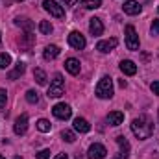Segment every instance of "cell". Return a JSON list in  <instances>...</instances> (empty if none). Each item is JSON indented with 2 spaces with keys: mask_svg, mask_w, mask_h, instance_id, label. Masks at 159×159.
Wrapping results in <instances>:
<instances>
[{
  "mask_svg": "<svg viewBox=\"0 0 159 159\" xmlns=\"http://www.w3.org/2000/svg\"><path fill=\"white\" fill-rule=\"evenodd\" d=\"M43 7H44L52 17H56V19H63V17H65L63 6H59L56 0H44V2H43Z\"/></svg>",
  "mask_w": 159,
  "mask_h": 159,
  "instance_id": "5b68a950",
  "label": "cell"
},
{
  "mask_svg": "<svg viewBox=\"0 0 159 159\" xmlns=\"http://www.w3.org/2000/svg\"><path fill=\"white\" fill-rule=\"evenodd\" d=\"M150 89H152V93H154V94H159V80H157V81H154V83L150 85Z\"/></svg>",
  "mask_w": 159,
  "mask_h": 159,
  "instance_id": "4dcf8cb0",
  "label": "cell"
},
{
  "mask_svg": "<svg viewBox=\"0 0 159 159\" xmlns=\"http://www.w3.org/2000/svg\"><path fill=\"white\" fill-rule=\"evenodd\" d=\"M120 70H122L126 76H133V74L137 72V65H135L133 61H129V59H124V61H120Z\"/></svg>",
  "mask_w": 159,
  "mask_h": 159,
  "instance_id": "5bb4252c",
  "label": "cell"
},
{
  "mask_svg": "<svg viewBox=\"0 0 159 159\" xmlns=\"http://www.w3.org/2000/svg\"><path fill=\"white\" fill-rule=\"evenodd\" d=\"M152 34H154V35L159 34V19H156V20L152 22Z\"/></svg>",
  "mask_w": 159,
  "mask_h": 159,
  "instance_id": "f546056e",
  "label": "cell"
},
{
  "mask_svg": "<svg viewBox=\"0 0 159 159\" xmlns=\"http://www.w3.org/2000/svg\"><path fill=\"white\" fill-rule=\"evenodd\" d=\"M20 2H22V0H20Z\"/></svg>",
  "mask_w": 159,
  "mask_h": 159,
  "instance_id": "d590c367",
  "label": "cell"
},
{
  "mask_svg": "<svg viewBox=\"0 0 159 159\" xmlns=\"http://www.w3.org/2000/svg\"><path fill=\"white\" fill-rule=\"evenodd\" d=\"M50 157V150H41L37 152V159H48Z\"/></svg>",
  "mask_w": 159,
  "mask_h": 159,
  "instance_id": "f1b7e54d",
  "label": "cell"
},
{
  "mask_svg": "<svg viewBox=\"0 0 159 159\" xmlns=\"http://www.w3.org/2000/svg\"><path fill=\"white\" fill-rule=\"evenodd\" d=\"M50 128H52V126H50V122H48L46 119L37 120V129H39V131H43V133H48V131H50Z\"/></svg>",
  "mask_w": 159,
  "mask_h": 159,
  "instance_id": "d4e9b609",
  "label": "cell"
},
{
  "mask_svg": "<svg viewBox=\"0 0 159 159\" xmlns=\"http://www.w3.org/2000/svg\"><path fill=\"white\" fill-rule=\"evenodd\" d=\"M81 6L85 9H98L102 6V0H81Z\"/></svg>",
  "mask_w": 159,
  "mask_h": 159,
  "instance_id": "44dd1931",
  "label": "cell"
},
{
  "mask_svg": "<svg viewBox=\"0 0 159 159\" xmlns=\"http://www.w3.org/2000/svg\"><path fill=\"white\" fill-rule=\"evenodd\" d=\"M9 65H11V56L6 54V52H2L0 54V69H7Z\"/></svg>",
  "mask_w": 159,
  "mask_h": 159,
  "instance_id": "cb8c5ba5",
  "label": "cell"
},
{
  "mask_svg": "<svg viewBox=\"0 0 159 159\" xmlns=\"http://www.w3.org/2000/svg\"><path fill=\"white\" fill-rule=\"evenodd\" d=\"M139 35H137V32H135V28L131 26V24H128L126 26V46H128V50H131V52H135V50H139Z\"/></svg>",
  "mask_w": 159,
  "mask_h": 159,
  "instance_id": "277c9868",
  "label": "cell"
},
{
  "mask_svg": "<svg viewBox=\"0 0 159 159\" xmlns=\"http://www.w3.org/2000/svg\"><path fill=\"white\" fill-rule=\"evenodd\" d=\"M54 159H69V156H67V154H57Z\"/></svg>",
  "mask_w": 159,
  "mask_h": 159,
  "instance_id": "d6a6232c",
  "label": "cell"
},
{
  "mask_svg": "<svg viewBox=\"0 0 159 159\" xmlns=\"http://www.w3.org/2000/svg\"><path fill=\"white\" fill-rule=\"evenodd\" d=\"M69 44H70L72 48H76V50H83L85 44H87V41H85V37H83L80 32H72V34L69 35Z\"/></svg>",
  "mask_w": 159,
  "mask_h": 159,
  "instance_id": "ba28073f",
  "label": "cell"
},
{
  "mask_svg": "<svg viewBox=\"0 0 159 159\" xmlns=\"http://www.w3.org/2000/svg\"><path fill=\"white\" fill-rule=\"evenodd\" d=\"M106 120H107L109 126H120V124L124 122V113H122V111H111Z\"/></svg>",
  "mask_w": 159,
  "mask_h": 159,
  "instance_id": "2e32d148",
  "label": "cell"
},
{
  "mask_svg": "<svg viewBox=\"0 0 159 159\" xmlns=\"http://www.w3.org/2000/svg\"><path fill=\"white\" fill-rule=\"evenodd\" d=\"M89 32L93 34V35H102L104 34V24H102V20L100 19H91L89 20Z\"/></svg>",
  "mask_w": 159,
  "mask_h": 159,
  "instance_id": "4fadbf2b",
  "label": "cell"
},
{
  "mask_svg": "<svg viewBox=\"0 0 159 159\" xmlns=\"http://www.w3.org/2000/svg\"><path fill=\"white\" fill-rule=\"evenodd\" d=\"M6 102H7V93L6 89H0V107H6Z\"/></svg>",
  "mask_w": 159,
  "mask_h": 159,
  "instance_id": "83f0119b",
  "label": "cell"
},
{
  "mask_svg": "<svg viewBox=\"0 0 159 159\" xmlns=\"http://www.w3.org/2000/svg\"><path fill=\"white\" fill-rule=\"evenodd\" d=\"M61 4H63V6H74L76 0H61Z\"/></svg>",
  "mask_w": 159,
  "mask_h": 159,
  "instance_id": "1f68e13d",
  "label": "cell"
},
{
  "mask_svg": "<svg viewBox=\"0 0 159 159\" xmlns=\"http://www.w3.org/2000/svg\"><path fill=\"white\" fill-rule=\"evenodd\" d=\"M13 159H22V157H20V156H15V157H13Z\"/></svg>",
  "mask_w": 159,
  "mask_h": 159,
  "instance_id": "836d02e7",
  "label": "cell"
},
{
  "mask_svg": "<svg viewBox=\"0 0 159 159\" xmlns=\"http://www.w3.org/2000/svg\"><path fill=\"white\" fill-rule=\"evenodd\" d=\"M131 131L137 139H148L154 133V122L150 120V117L141 115L131 122Z\"/></svg>",
  "mask_w": 159,
  "mask_h": 159,
  "instance_id": "6da1fadb",
  "label": "cell"
},
{
  "mask_svg": "<svg viewBox=\"0 0 159 159\" xmlns=\"http://www.w3.org/2000/svg\"><path fill=\"white\" fill-rule=\"evenodd\" d=\"M94 93H96V96H98V98H102V100L111 98V96H113V78L104 76V78L98 81V85H96Z\"/></svg>",
  "mask_w": 159,
  "mask_h": 159,
  "instance_id": "7a4b0ae2",
  "label": "cell"
},
{
  "mask_svg": "<svg viewBox=\"0 0 159 159\" xmlns=\"http://www.w3.org/2000/svg\"><path fill=\"white\" fill-rule=\"evenodd\" d=\"M106 154H107V150H106V146L100 144V143L91 144L89 150H87V157L89 159H106Z\"/></svg>",
  "mask_w": 159,
  "mask_h": 159,
  "instance_id": "52a82bcc",
  "label": "cell"
},
{
  "mask_svg": "<svg viewBox=\"0 0 159 159\" xmlns=\"http://www.w3.org/2000/svg\"><path fill=\"white\" fill-rule=\"evenodd\" d=\"M15 24H17V26H20V28H24V30H26V34H32V30H34V22H32L30 19H24V17H22V19H20V17H17V19H15Z\"/></svg>",
  "mask_w": 159,
  "mask_h": 159,
  "instance_id": "ffe728a7",
  "label": "cell"
},
{
  "mask_svg": "<svg viewBox=\"0 0 159 159\" xmlns=\"http://www.w3.org/2000/svg\"><path fill=\"white\" fill-rule=\"evenodd\" d=\"M122 9H124V13H128V15H139L143 7H141L139 2H135V0H128V2H124Z\"/></svg>",
  "mask_w": 159,
  "mask_h": 159,
  "instance_id": "8fae6325",
  "label": "cell"
},
{
  "mask_svg": "<svg viewBox=\"0 0 159 159\" xmlns=\"http://www.w3.org/2000/svg\"><path fill=\"white\" fill-rule=\"evenodd\" d=\"M26 100H28V104H37V102H39V93L34 91V89H30V91L26 93Z\"/></svg>",
  "mask_w": 159,
  "mask_h": 159,
  "instance_id": "603a6c76",
  "label": "cell"
},
{
  "mask_svg": "<svg viewBox=\"0 0 159 159\" xmlns=\"http://www.w3.org/2000/svg\"><path fill=\"white\" fill-rule=\"evenodd\" d=\"M24 70H26V65H24L22 61H19V63L15 65V69H13V70H11L9 74H7V78H9V80H17V78H20V76L24 74Z\"/></svg>",
  "mask_w": 159,
  "mask_h": 159,
  "instance_id": "d6986e66",
  "label": "cell"
},
{
  "mask_svg": "<svg viewBox=\"0 0 159 159\" xmlns=\"http://www.w3.org/2000/svg\"><path fill=\"white\" fill-rule=\"evenodd\" d=\"M39 30H41V34L48 35V34H52V30H54V28H52V24H50L48 20H43V22L39 24Z\"/></svg>",
  "mask_w": 159,
  "mask_h": 159,
  "instance_id": "4316f807",
  "label": "cell"
},
{
  "mask_svg": "<svg viewBox=\"0 0 159 159\" xmlns=\"http://www.w3.org/2000/svg\"><path fill=\"white\" fill-rule=\"evenodd\" d=\"M63 89H65V81H63V76L59 74V72H56L54 74V80H52V83H50V87H48V98H59L61 94H63Z\"/></svg>",
  "mask_w": 159,
  "mask_h": 159,
  "instance_id": "3957f363",
  "label": "cell"
},
{
  "mask_svg": "<svg viewBox=\"0 0 159 159\" xmlns=\"http://www.w3.org/2000/svg\"><path fill=\"white\" fill-rule=\"evenodd\" d=\"M72 126H74V129H76V131H80V133H87V131L91 129V124H89L85 119H81V117L74 119Z\"/></svg>",
  "mask_w": 159,
  "mask_h": 159,
  "instance_id": "ac0fdd59",
  "label": "cell"
},
{
  "mask_svg": "<svg viewBox=\"0 0 159 159\" xmlns=\"http://www.w3.org/2000/svg\"><path fill=\"white\" fill-rule=\"evenodd\" d=\"M61 137H63V141H67V143H74V141H76V135H74V131H70V129H63V131H61Z\"/></svg>",
  "mask_w": 159,
  "mask_h": 159,
  "instance_id": "484cf974",
  "label": "cell"
},
{
  "mask_svg": "<svg viewBox=\"0 0 159 159\" xmlns=\"http://www.w3.org/2000/svg\"><path fill=\"white\" fill-rule=\"evenodd\" d=\"M65 69H67V72H70L72 76H76V74H80V69H81V65H80L78 59H74V57H69V59L65 61Z\"/></svg>",
  "mask_w": 159,
  "mask_h": 159,
  "instance_id": "9a60e30c",
  "label": "cell"
},
{
  "mask_svg": "<svg viewBox=\"0 0 159 159\" xmlns=\"http://www.w3.org/2000/svg\"><path fill=\"white\" fill-rule=\"evenodd\" d=\"M26 129H28V115L22 113L19 119L15 120V124H13V131H15L17 135H24Z\"/></svg>",
  "mask_w": 159,
  "mask_h": 159,
  "instance_id": "9c48e42d",
  "label": "cell"
},
{
  "mask_svg": "<svg viewBox=\"0 0 159 159\" xmlns=\"http://www.w3.org/2000/svg\"><path fill=\"white\" fill-rule=\"evenodd\" d=\"M34 78H35V81H37L39 85H46V74H44L43 69H35V70H34Z\"/></svg>",
  "mask_w": 159,
  "mask_h": 159,
  "instance_id": "7402d4cb",
  "label": "cell"
},
{
  "mask_svg": "<svg viewBox=\"0 0 159 159\" xmlns=\"http://www.w3.org/2000/svg\"><path fill=\"white\" fill-rule=\"evenodd\" d=\"M157 9H159V7H157Z\"/></svg>",
  "mask_w": 159,
  "mask_h": 159,
  "instance_id": "8d00e7d4",
  "label": "cell"
},
{
  "mask_svg": "<svg viewBox=\"0 0 159 159\" xmlns=\"http://www.w3.org/2000/svg\"><path fill=\"white\" fill-rule=\"evenodd\" d=\"M52 113H54V117L59 120H67L70 119V115H72V109H70V106L69 104H56L54 107H52Z\"/></svg>",
  "mask_w": 159,
  "mask_h": 159,
  "instance_id": "8992f818",
  "label": "cell"
},
{
  "mask_svg": "<svg viewBox=\"0 0 159 159\" xmlns=\"http://www.w3.org/2000/svg\"><path fill=\"white\" fill-rule=\"evenodd\" d=\"M57 56H59V46H56V44H48V46L44 48V52H43V57H44L46 61L56 59Z\"/></svg>",
  "mask_w": 159,
  "mask_h": 159,
  "instance_id": "e0dca14e",
  "label": "cell"
},
{
  "mask_svg": "<svg viewBox=\"0 0 159 159\" xmlns=\"http://www.w3.org/2000/svg\"><path fill=\"white\" fill-rule=\"evenodd\" d=\"M117 143L120 146V154L117 159H128V156H129V143H128V139L120 135V137H117Z\"/></svg>",
  "mask_w": 159,
  "mask_h": 159,
  "instance_id": "7c38bea8",
  "label": "cell"
},
{
  "mask_svg": "<svg viewBox=\"0 0 159 159\" xmlns=\"http://www.w3.org/2000/svg\"><path fill=\"white\" fill-rule=\"evenodd\" d=\"M0 159H6V157H2V156H0Z\"/></svg>",
  "mask_w": 159,
  "mask_h": 159,
  "instance_id": "e575fe53",
  "label": "cell"
},
{
  "mask_svg": "<svg viewBox=\"0 0 159 159\" xmlns=\"http://www.w3.org/2000/svg\"><path fill=\"white\" fill-rule=\"evenodd\" d=\"M117 44H119V41L115 39V37H111V39L100 41V43L96 44V50H98V52H102V54H107V52L115 50V48H117Z\"/></svg>",
  "mask_w": 159,
  "mask_h": 159,
  "instance_id": "30bf717a",
  "label": "cell"
}]
</instances>
